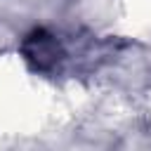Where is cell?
<instances>
[{
  "label": "cell",
  "mask_w": 151,
  "mask_h": 151,
  "mask_svg": "<svg viewBox=\"0 0 151 151\" xmlns=\"http://www.w3.org/2000/svg\"><path fill=\"white\" fill-rule=\"evenodd\" d=\"M28 54L40 64V66H45L47 61H54V57H57V45H54V40L50 38V35H45L42 31H38L35 35H31V40H28Z\"/></svg>",
  "instance_id": "6da1fadb"
}]
</instances>
